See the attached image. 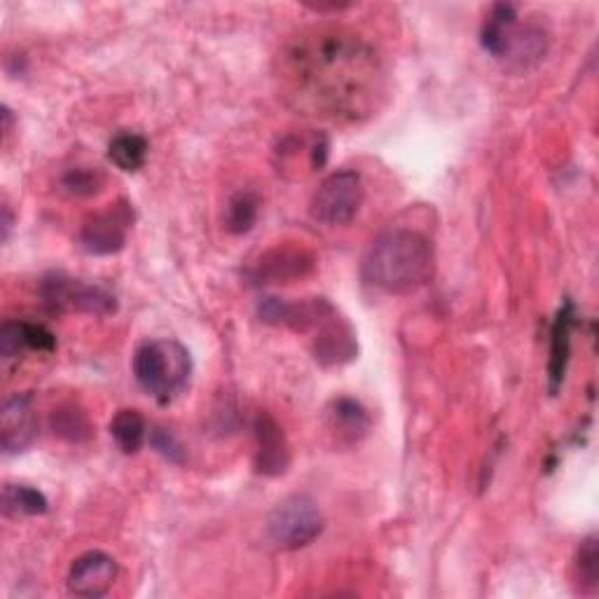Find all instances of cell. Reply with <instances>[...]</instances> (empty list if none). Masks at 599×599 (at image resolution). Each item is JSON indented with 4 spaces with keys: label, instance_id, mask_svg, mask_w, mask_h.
Listing matches in <instances>:
<instances>
[{
    "label": "cell",
    "instance_id": "obj_17",
    "mask_svg": "<svg viewBox=\"0 0 599 599\" xmlns=\"http://www.w3.org/2000/svg\"><path fill=\"white\" fill-rule=\"evenodd\" d=\"M110 435L125 454H136L144 448L148 435V424L144 420V414L129 407L120 410L110 422Z\"/></svg>",
    "mask_w": 599,
    "mask_h": 599
},
{
    "label": "cell",
    "instance_id": "obj_12",
    "mask_svg": "<svg viewBox=\"0 0 599 599\" xmlns=\"http://www.w3.org/2000/svg\"><path fill=\"white\" fill-rule=\"evenodd\" d=\"M314 356L324 365H340L356 356V335L347 321L337 316V312L318 326Z\"/></svg>",
    "mask_w": 599,
    "mask_h": 599
},
{
    "label": "cell",
    "instance_id": "obj_19",
    "mask_svg": "<svg viewBox=\"0 0 599 599\" xmlns=\"http://www.w3.org/2000/svg\"><path fill=\"white\" fill-rule=\"evenodd\" d=\"M52 429L68 443H85L91 438V424L87 412L76 403H66L52 414Z\"/></svg>",
    "mask_w": 599,
    "mask_h": 599
},
{
    "label": "cell",
    "instance_id": "obj_4",
    "mask_svg": "<svg viewBox=\"0 0 599 599\" xmlns=\"http://www.w3.org/2000/svg\"><path fill=\"white\" fill-rule=\"evenodd\" d=\"M265 532L279 550H297L310 546L324 532V515L310 497L293 494L274 505L267 515Z\"/></svg>",
    "mask_w": 599,
    "mask_h": 599
},
{
    "label": "cell",
    "instance_id": "obj_16",
    "mask_svg": "<svg viewBox=\"0 0 599 599\" xmlns=\"http://www.w3.org/2000/svg\"><path fill=\"white\" fill-rule=\"evenodd\" d=\"M108 157L110 163L122 169V171H138L148 159V141L141 136V134H134V131H122L118 134L110 141L108 146Z\"/></svg>",
    "mask_w": 599,
    "mask_h": 599
},
{
    "label": "cell",
    "instance_id": "obj_14",
    "mask_svg": "<svg viewBox=\"0 0 599 599\" xmlns=\"http://www.w3.org/2000/svg\"><path fill=\"white\" fill-rule=\"evenodd\" d=\"M518 27V8L511 3H497L492 6L490 14L485 17V24L480 31V42L494 59H501L509 40Z\"/></svg>",
    "mask_w": 599,
    "mask_h": 599
},
{
    "label": "cell",
    "instance_id": "obj_24",
    "mask_svg": "<svg viewBox=\"0 0 599 599\" xmlns=\"http://www.w3.org/2000/svg\"><path fill=\"white\" fill-rule=\"evenodd\" d=\"M21 326H24L27 350L42 352V354H52L57 350V337L48 326L33 324V321H21Z\"/></svg>",
    "mask_w": 599,
    "mask_h": 599
},
{
    "label": "cell",
    "instance_id": "obj_11",
    "mask_svg": "<svg viewBox=\"0 0 599 599\" xmlns=\"http://www.w3.org/2000/svg\"><path fill=\"white\" fill-rule=\"evenodd\" d=\"M328 433L340 448H354L371 431V414L354 399H335L324 414Z\"/></svg>",
    "mask_w": 599,
    "mask_h": 599
},
{
    "label": "cell",
    "instance_id": "obj_6",
    "mask_svg": "<svg viewBox=\"0 0 599 599\" xmlns=\"http://www.w3.org/2000/svg\"><path fill=\"white\" fill-rule=\"evenodd\" d=\"M363 197L365 188L356 171H335L314 193L312 216L324 225H347L359 214Z\"/></svg>",
    "mask_w": 599,
    "mask_h": 599
},
{
    "label": "cell",
    "instance_id": "obj_25",
    "mask_svg": "<svg viewBox=\"0 0 599 599\" xmlns=\"http://www.w3.org/2000/svg\"><path fill=\"white\" fill-rule=\"evenodd\" d=\"M150 445H153L159 454L167 456L169 462H174V464H180V462H183V448H180V443L176 441V435H174V433H169V431H165V429L155 426V429L150 431Z\"/></svg>",
    "mask_w": 599,
    "mask_h": 599
},
{
    "label": "cell",
    "instance_id": "obj_15",
    "mask_svg": "<svg viewBox=\"0 0 599 599\" xmlns=\"http://www.w3.org/2000/svg\"><path fill=\"white\" fill-rule=\"evenodd\" d=\"M314 261L312 256L300 248H274L269 251L267 256L261 261L258 265V274L265 276V279L272 282H286V279H295V276H303L312 269Z\"/></svg>",
    "mask_w": 599,
    "mask_h": 599
},
{
    "label": "cell",
    "instance_id": "obj_9",
    "mask_svg": "<svg viewBox=\"0 0 599 599\" xmlns=\"http://www.w3.org/2000/svg\"><path fill=\"white\" fill-rule=\"evenodd\" d=\"M253 438H256V469L267 478L284 475L291 467V448L284 429L276 424L269 412H258L253 420Z\"/></svg>",
    "mask_w": 599,
    "mask_h": 599
},
{
    "label": "cell",
    "instance_id": "obj_26",
    "mask_svg": "<svg viewBox=\"0 0 599 599\" xmlns=\"http://www.w3.org/2000/svg\"><path fill=\"white\" fill-rule=\"evenodd\" d=\"M3 239H8L10 227H12V216H10V206H3Z\"/></svg>",
    "mask_w": 599,
    "mask_h": 599
},
{
    "label": "cell",
    "instance_id": "obj_3",
    "mask_svg": "<svg viewBox=\"0 0 599 599\" xmlns=\"http://www.w3.org/2000/svg\"><path fill=\"white\" fill-rule=\"evenodd\" d=\"M134 377L146 394L163 405L176 401L193 377L190 352L176 340H153L134 354Z\"/></svg>",
    "mask_w": 599,
    "mask_h": 599
},
{
    "label": "cell",
    "instance_id": "obj_23",
    "mask_svg": "<svg viewBox=\"0 0 599 599\" xmlns=\"http://www.w3.org/2000/svg\"><path fill=\"white\" fill-rule=\"evenodd\" d=\"M24 352L29 350H27L24 326H21V321H6L3 328H0V354H3V359H17Z\"/></svg>",
    "mask_w": 599,
    "mask_h": 599
},
{
    "label": "cell",
    "instance_id": "obj_5",
    "mask_svg": "<svg viewBox=\"0 0 599 599\" xmlns=\"http://www.w3.org/2000/svg\"><path fill=\"white\" fill-rule=\"evenodd\" d=\"M42 305L52 314H95L106 316L118 310L115 295L101 286L85 284L66 274H48L38 288Z\"/></svg>",
    "mask_w": 599,
    "mask_h": 599
},
{
    "label": "cell",
    "instance_id": "obj_1",
    "mask_svg": "<svg viewBox=\"0 0 599 599\" xmlns=\"http://www.w3.org/2000/svg\"><path fill=\"white\" fill-rule=\"evenodd\" d=\"M279 80L297 110L340 122L371 118L386 97L377 52L344 29L295 36L279 55Z\"/></svg>",
    "mask_w": 599,
    "mask_h": 599
},
{
    "label": "cell",
    "instance_id": "obj_7",
    "mask_svg": "<svg viewBox=\"0 0 599 599\" xmlns=\"http://www.w3.org/2000/svg\"><path fill=\"white\" fill-rule=\"evenodd\" d=\"M134 220L131 204L118 202L108 212L91 216L80 233V244L91 256H110L125 248L127 233Z\"/></svg>",
    "mask_w": 599,
    "mask_h": 599
},
{
    "label": "cell",
    "instance_id": "obj_13",
    "mask_svg": "<svg viewBox=\"0 0 599 599\" xmlns=\"http://www.w3.org/2000/svg\"><path fill=\"white\" fill-rule=\"evenodd\" d=\"M576 324V312H573V303L567 300V303L560 307L556 321H552L550 328V363H548V382H550V394L556 396L562 382H564V373L569 365V356H571V331Z\"/></svg>",
    "mask_w": 599,
    "mask_h": 599
},
{
    "label": "cell",
    "instance_id": "obj_21",
    "mask_svg": "<svg viewBox=\"0 0 599 599\" xmlns=\"http://www.w3.org/2000/svg\"><path fill=\"white\" fill-rule=\"evenodd\" d=\"M576 571H579L581 592L592 595L599 586V552H597V539L588 537L576 556Z\"/></svg>",
    "mask_w": 599,
    "mask_h": 599
},
{
    "label": "cell",
    "instance_id": "obj_20",
    "mask_svg": "<svg viewBox=\"0 0 599 599\" xmlns=\"http://www.w3.org/2000/svg\"><path fill=\"white\" fill-rule=\"evenodd\" d=\"M48 499L29 485H6L3 511L8 515H42L48 513Z\"/></svg>",
    "mask_w": 599,
    "mask_h": 599
},
{
    "label": "cell",
    "instance_id": "obj_22",
    "mask_svg": "<svg viewBox=\"0 0 599 599\" xmlns=\"http://www.w3.org/2000/svg\"><path fill=\"white\" fill-rule=\"evenodd\" d=\"M61 186L76 197L97 195L104 186V174L99 169H71L61 178Z\"/></svg>",
    "mask_w": 599,
    "mask_h": 599
},
{
    "label": "cell",
    "instance_id": "obj_2",
    "mask_svg": "<svg viewBox=\"0 0 599 599\" xmlns=\"http://www.w3.org/2000/svg\"><path fill=\"white\" fill-rule=\"evenodd\" d=\"M363 276L391 295L418 291L433 276V246L414 229H386L367 248Z\"/></svg>",
    "mask_w": 599,
    "mask_h": 599
},
{
    "label": "cell",
    "instance_id": "obj_18",
    "mask_svg": "<svg viewBox=\"0 0 599 599\" xmlns=\"http://www.w3.org/2000/svg\"><path fill=\"white\" fill-rule=\"evenodd\" d=\"M261 214V197L253 190H242L237 193L227 204V216H225V227L227 233L233 235H246L256 225Z\"/></svg>",
    "mask_w": 599,
    "mask_h": 599
},
{
    "label": "cell",
    "instance_id": "obj_10",
    "mask_svg": "<svg viewBox=\"0 0 599 599\" xmlns=\"http://www.w3.org/2000/svg\"><path fill=\"white\" fill-rule=\"evenodd\" d=\"M0 435H3V450L8 454L24 452L38 438V420L31 407L29 394H17L3 405V422H0Z\"/></svg>",
    "mask_w": 599,
    "mask_h": 599
},
{
    "label": "cell",
    "instance_id": "obj_8",
    "mask_svg": "<svg viewBox=\"0 0 599 599\" xmlns=\"http://www.w3.org/2000/svg\"><path fill=\"white\" fill-rule=\"evenodd\" d=\"M115 579H118V562L104 550H89L68 571V590L78 597L97 599L112 588Z\"/></svg>",
    "mask_w": 599,
    "mask_h": 599
}]
</instances>
